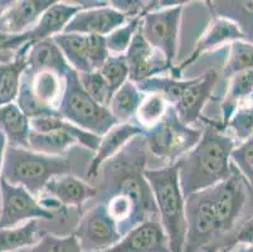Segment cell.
Listing matches in <instances>:
<instances>
[{"label": "cell", "mask_w": 253, "mask_h": 252, "mask_svg": "<svg viewBox=\"0 0 253 252\" xmlns=\"http://www.w3.org/2000/svg\"><path fill=\"white\" fill-rule=\"evenodd\" d=\"M211 192L220 235H224L233 230L236 222L242 214L246 202L242 175L233 165L231 177L211 187Z\"/></svg>", "instance_id": "11"}, {"label": "cell", "mask_w": 253, "mask_h": 252, "mask_svg": "<svg viewBox=\"0 0 253 252\" xmlns=\"http://www.w3.org/2000/svg\"><path fill=\"white\" fill-rule=\"evenodd\" d=\"M225 128L231 129L232 133L239 140H247L253 134V94L239 103Z\"/></svg>", "instance_id": "32"}, {"label": "cell", "mask_w": 253, "mask_h": 252, "mask_svg": "<svg viewBox=\"0 0 253 252\" xmlns=\"http://www.w3.org/2000/svg\"><path fill=\"white\" fill-rule=\"evenodd\" d=\"M54 0L0 1V32L20 34L31 31Z\"/></svg>", "instance_id": "16"}, {"label": "cell", "mask_w": 253, "mask_h": 252, "mask_svg": "<svg viewBox=\"0 0 253 252\" xmlns=\"http://www.w3.org/2000/svg\"><path fill=\"white\" fill-rule=\"evenodd\" d=\"M101 252H170L160 222L149 219L123 236L116 245Z\"/></svg>", "instance_id": "17"}, {"label": "cell", "mask_w": 253, "mask_h": 252, "mask_svg": "<svg viewBox=\"0 0 253 252\" xmlns=\"http://www.w3.org/2000/svg\"><path fill=\"white\" fill-rule=\"evenodd\" d=\"M31 42L28 32L20 34H8L0 32V63L5 64L14 61L20 50Z\"/></svg>", "instance_id": "37"}, {"label": "cell", "mask_w": 253, "mask_h": 252, "mask_svg": "<svg viewBox=\"0 0 253 252\" xmlns=\"http://www.w3.org/2000/svg\"><path fill=\"white\" fill-rule=\"evenodd\" d=\"M103 4L105 1H54L49 8L45 9L37 24L28 31L29 38L32 42H38L58 36L63 33L64 28L78 11Z\"/></svg>", "instance_id": "15"}, {"label": "cell", "mask_w": 253, "mask_h": 252, "mask_svg": "<svg viewBox=\"0 0 253 252\" xmlns=\"http://www.w3.org/2000/svg\"><path fill=\"white\" fill-rule=\"evenodd\" d=\"M144 96L145 94H142L137 89L136 83L126 81L123 86L112 95L107 108L119 124L132 122Z\"/></svg>", "instance_id": "25"}, {"label": "cell", "mask_w": 253, "mask_h": 252, "mask_svg": "<svg viewBox=\"0 0 253 252\" xmlns=\"http://www.w3.org/2000/svg\"><path fill=\"white\" fill-rule=\"evenodd\" d=\"M72 235L77 239L82 252L105 251L123 239L116 222L106 209L105 203H98L86 212Z\"/></svg>", "instance_id": "10"}, {"label": "cell", "mask_w": 253, "mask_h": 252, "mask_svg": "<svg viewBox=\"0 0 253 252\" xmlns=\"http://www.w3.org/2000/svg\"><path fill=\"white\" fill-rule=\"evenodd\" d=\"M32 43L20 50L17 58L10 63H0V106L15 103L20 89L22 76L27 68V54Z\"/></svg>", "instance_id": "23"}, {"label": "cell", "mask_w": 253, "mask_h": 252, "mask_svg": "<svg viewBox=\"0 0 253 252\" xmlns=\"http://www.w3.org/2000/svg\"><path fill=\"white\" fill-rule=\"evenodd\" d=\"M168 102L158 94H146L135 115V120L145 131L162 121L168 110Z\"/></svg>", "instance_id": "29"}, {"label": "cell", "mask_w": 253, "mask_h": 252, "mask_svg": "<svg viewBox=\"0 0 253 252\" xmlns=\"http://www.w3.org/2000/svg\"><path fill=\"white\" fill-rule=\"evenodd\" d=\"M66 87V77L52 71L29 72L25 69L17 97L18 107L29 120L58 115L59 102Z\"/></svg>", "instance_id": "5"}, {"label": "cell", "mask_w": 253, "mask_h": 252, "mask_svg": "<svg viewBox=\"0 0 253 252\" xmlns=\"http://www.w3.org/2000/svg\"><path fill=\"white\" fill-rule=\"evenodd\" d=\"M237 245H253V216L243 222L232 237L225 240L222 250L232 251Z\"/></svg>", "instance_id": "38"}, {"label": "cell", "mask_w": 253, "mask_h": 252, "mask_svg": "<svg viewBox=\"0 0 253 252\" xmlns=\"http://www.w3.org/2000/svg\"><path fill=\"white\" fill-rule=\"evenodd\" d=\"M193 80V78H192ZM192 80H176L171 76H155L136 83L137 89L142 94H158L164 97L168 105L174 106L184 94L188 87L190 86Z\"/></svg>", "instance_id": "28"}, {"label": "cell", "mask_w": 253, "mask_h": 252, "mask_svg": "<svg viewBox=\"0 0 253 252\" xmlns=\"http://www.w3.org/2000/svg\"><path fill=\"white\" fill-rule=\"evenodd\" d=\"M56 213L43 207L34 196L20 186L0 178V228H11L32 221H52Z\"/></svg>", "instance_id": "9"}, {"label": "cell", "mask_w": 253, "mask_h": 252, "mask_svg": "<svg viewBox=\"0 0 253 252\" xmlns=\"http://www.w3.org/2000/svg\"><path fill=\"white\" fill-rule=\"evenodd\" d=\"M246 36L243 31L241 29L239 24L234 22L233 19L228 17H223V15H215L213 19L209 22L208 27L202 34L199 41L195 45L194 50L190 53V55L183 63L179 66H174L171 68V77L180 80L181 73L186 67H189L190 64L194 63L203 53L209 52V50H215L217 47L229 43V42L236 41H245Z\"/></svg>", "instance_id": "12"}, {"label": "cell", "mask_w": 253, "mask_h": 252, "mask_svg": "<svg viewBox=\"0 0 253 252\" xmlns=\"http://www.w3.org/2000/svg\"><path fill=\"white\" fill-rule=\"evenodd\" d=\"M253 69V45L245 41L231 43L229 54L223 68V76L231 78L236 73Z\"/></svg>", "instance_id": "31"}, {"label": "cell", "mask_w": 253, "mask_h": 252, "mask_svg": "<svg viewBox=\"0 0 253 252\" xmlns=\"http://www.w3.org/2000/svg\"><path fill=\"white\" fill-rule=\"evenodd\" d=\"M27 252H82L75 235L56 236L44 233L38 244L29 247Z\"/></svg>", "instance_id": "35"}, {"label": "cell", "mask_w": 253, "mask_h": 252, "mask_svg": "<svg viewBox=\"0 0 253 252\" xmlns=\"http://www.w3.org/2000/svg\"><path fill=\"white\" fill-rule=\"evenodd\" d=\"M52 39L73 71L77 73L92 72L88 57V36L61 33Z\"/></svg>", "instance_id": "24"}, {"label": "cell", "mask_w": 253, "mask_h": 252, "mask_svg": "<svg viewBox=\"0 0 253 252\" xmlns=\"http://www.w3.org/2000/svg\"><path fill=\"white\" fill-rule=\"evenodd\" d=\"M6 148V139L3 133H0V178H1V168H3V159L4 151Z\"/></svg>", "instance_id": "39"}, {"label": "cell", "mask_w": 253, "mask_h": 252, "mask_svg": "<svg viewBox=\"0 0 253 252\" xmlns=\"http://www.w3.org/2000/svg\"><path fill=\"white\" fill-rule=\"evenodd\" d=\"M218 77L219 75L214 69H209L202 76L193 78L190 86L181 95L180 100L172 106L184 124L190 125L201 119L202 111L211 100Z\"/></svg>", "instance_id": "18"}, {"label": "cell", "mask_w": 253, "mask_h": 252, "mask_svg": "<svg viewBox=\"0 0 253 252\" xmlns=\"http://www.w3.org/2000/svg\"><path fill=\"white\" fill-rule=\"evenodd\" d=\"M42 237L41 219H32L17 227L0 228V252H14L32 247Z\"/></svg>", "instance_id": "26"}, {"label": "cell", "mask_w": 253, "mask_h": 252, "mask_svg": "<svg viewBox=\"0 0 253 252\" xmlns=\"http://www.w3.org/2000/svg\"><path fill=\"white\" fill-rule=\"evenodd\" d=\"M229 252H253V245H246L243 247H239V249L234 250V251Z\"/></svg>", "instance_id": "40"}, {"label": "cell", "mask_w": 253, "mask_h": 252, "mask_svg": "<svg viewBox=\"0 0 253 252\" xmlns=\"http://www.w3.org/2000/svg\"><path fill=\"white\" fill-rule=\"evenodd\" d=\"M71 169L70 159L63 155H47L25 148L6 145L1 179L13 186L23 187L37 198L43 194L52 178L71 174Z\"/></svg>", "instance_id": "3"}, {"label": "cell", "mask_w": 253, "mask_h": 252, "mask_svg": "<svg viewBox=\"0 0 253 252\" xmlns=\"http://www.w3.org/2000/svg\"><path fill=\"white\" fill-rule=\"evenodd\" d=\"M142 174L153 193L170 252H184L186 237L185 198L179 183L176 161L164 168L144 169Z\"/></svg>", "instance_id": "2"}, {"label": "cell", "mask_w": 253, "mask_h": 252, "mask_svg": "<svg viewBox=\"0 0 253 252\" xmlns=\"http://www.w3.org/2000/svg\"><path fill=\"white\" fill-rule=\"evenodd\" d=\"M218 252H229L228 250H220V251H218Z\"/></svg>", "instance_id": "41"}, {"label": "cell", "mask_w": 253, "mask_h": 252, "mask_svg": "<svg viewBox=\"0 0 253 252\" xmlns=\"http://www.w3.org/2000/svg\"><path fill=\"white\" fill-rule=\"evenodd\" d=\"M186 237L184 252L208 250L220 237L211 188L185 198Z\"/></svg>", "instance_id": "7"}, {"label": "cell", "mask_w": 253, "mask_h": 252, "mask_svg": "<svg viewBox=\"0 0 253 252\" xmlns=\"http://www.w3.org/2000/svg\"><path fill=\"white\" fill-rule=\"evenodd\" d=\"M149 10H146L136 15V17L130 18L125 24L116 28L109 36L105 37L106 45H107V48H109L110 54H125L128 46L131 45V42L134 39L135 34L139 32L140 25H141L142 22V17Z\"/></svg>", "instance_id": "30"}, {"label": "cell", "mask_w": 253, "mask_h": 252, "mask_svg": "<svg viewBox=\"0 0 253 252\" xmlns=\"http://www.w3.org/2000/svg\"><path fill=\"white\" fill-rule=\"evenodd\" d=\"M57 112L62 119L100 138L119 124L109 108L86 94L78 80V73L73 69L66 76V87Z\"/></svg>", "instance_id": "4"}, {"label": "cell", "mask_w": 253, "mask_h": 252, "mask_svg": "<svg viewBox=\"0 0 253 252\" xmlns=\"http://www.w3.org/2000/svg\"><path fill=\"white\" fill-rule=\"evenodd\" d=\"M43 193H47L48 197L64 208L81 207L87 201L96 197L97 188L75 175L63 174L52 178Z\"/></svg>", "instance_id": "20"}, {"label": "cell", "mask_w": 253, "mask_h": 252, "mask_svg": "<svg viewBox=\"0 0 253 252\" xmlns=\"http://www.w3.org/2000/svg\"><path fill=\"white\" fill-rule=\"evenodd\" d=\"M27 71H52L58 75L66 76L70 72L71 66L66 61L61 50L57 47L52 38L33 42L27 54Z\"/></svg>", "instance_id": "21"}, {"label": "cell", "mask_w": 253, "mask_h": 252, "mask_svg": "<svg viewBox=\"0 0 253 252\" xmlns=\"http://www.w3.org/2000/svg\"><path fill=\"white\" fill-rule=\"evenodd\" d=\"M130 18L111 6L110 1L105 5L78 11L63 33L84 34V36H109L116 28L125 24Z\"/></svg>", "instance_id": "14"}, {"label": "cell", "mask_w": 253, "mask_h": 252, "mask_svg": "<svg viewBox=\"0 0 253 252\" xmlns=\"http://www.w3.org/2000/svg\"><path fill=\"white\" fill-rule=\"evenodd\" d=\"M145 130L139 126L136 122H124V124L115 125L103 136H101L100 144L95 155L87 169V177L89 179H95L101 170V166L107 160L112 159L124 149L131 140L137 136L144 135Z\"/></svg>", "instance_id": "19"}, {"label": "cell", "mask_w": 253, "mask_h": 252, "mask_svg": "<svg viewBox=\"0 0 253 252\" xmlns=\"http://www.w3.org/2000/svg\"><path fill=\"white\" fill-rule=\"evenodd\" d=\"M184 3L158 10L148 11L142 17L140 33L151 47L163 53L167 61L174 66L178 53V38Z\"/></svg>", "instance_id": "8"}, {"label": "cell", "mask_w": 253, "mask_h": 252, "mask_svg": "<svg viewBox=\"0 0 253 252\" xmlns=\"http://www.w3.org/2000/svg\"><path fill=\"white\" fill-rule=\"evenodd\" d=\"M78 80H80V83L86 91V94L91 99H93L101 106L109 107V103L112 97L111 90L98 71L78 73Z\"/></svg>", "instance_id": "34"}, {"label": "cell", "mask_w": 253, "mask_h": 252, "mask_svg": "<svg viewBox=\"0 0 253 252\" xmlns=\"http://www.w3.org/2000/svg\"><path fill=\"white\" fill-rule=\"evenodd\" d=\"M125 58L128 67V81L134 83L163 75L174 67L163 53L145 41L140 29L125 52Z\"/></svg>", "instance_id": "13"}, {"label": "cell", "mask_w": 253, "mask_h": 252, "mask_svg": "<svg viewBox=\"0 0 253 252\" xmlns=\"http://www.w3.org/2000/svg\"><path fill=\"white\" fill-rule=\"evenodd\" d=\"M0 133H3L9 147H28V136L31 133V121L22 112L17 103L0 106Z\"/></svg>", "instance_id": "22"}, {"label": "cell", "mask_w": 253, "mask_h": 252, "mask_svg": "<svg viewBox=\"0 0 253 252\" xmlns=\"http://www.w3.org/2000/svg\"><path fill=\"white\" fill-rule=\"evenodd\" d=\"M231 161L253 189V134L231 152Z\"/></svg>", "instance_id": "36"}, {"label": "cell", "mask_w": 253, "mask_h": 252, "mask_svg": "<svg viewBox=\"0 0 253 252\" xmlns=\"http://www.w3.org/2000/svg\"><path fill=\"white\" fill-rule=\"evenodd\" d=\"M206 122L202 138L190 151L176 160L179 183L184 198L206 191L228 179L233 172L231 152L236 143L223 134L224 129L217 121L201 117Z\"/></svg>", "instance_id": "1"}, {"label": "cell", "mask_w": 253, "mask_h": 252, "mask_svg": "<svg viewBox=\"0 0 253 252\" xmlns=\"http://www.w3.org/2000/svg\"><path fill=\"white\" fill-rule=\"evenodd\" d=\"M142 136L146 148L154 156L175 163L198 144L202 130L184 124L175 108L169 105L162 121L145 131Z\"/></svg>", "instance_id": "6"}, {"label": "cell", "mask_w": 253, "mask_h": 252, "mask_svg": "<svg viewBox=\"0 0 253 252\" xmlns=\"http://www.w3.org/2000/svg\"><path fill=\"white\" fill-rule=\"evenodd\" d=\"M253 94V69L243 71V72L236 73L232 76L229 81L228 91L225 94L224 100L220 106L222 112V120L219 124L223 129H225V124L228 122L231 116L233 115L234 110L239 103L245 101L246 99Z\"/></svg>", "instance_id": "27"}, {"label": "cell", "mask_w": 253, "mask_h": 252, "mask_svg": "<svg viewBox=\"0 0 253 252\" xmlns=\"http://www.w3.org/2000/svg\"><path fill=\"white\" fill-rule=\"evenodd\" d=\"M98 72L105 78L111 94L114 95L126 81H128V67L125 54H110Z\"/></svg>", "instance_id": "33"}]
</instances>
